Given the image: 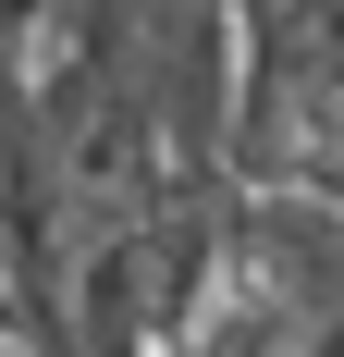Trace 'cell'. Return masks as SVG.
I'll list each match as a JSON object with an SVG mask.
<instances>
[{
    "instance_id": "6da1fadb",
    "label": "cell",
    "mask_w": 344,
    "mask_h": 357,
    "mask_svg": "<svg viewBox=\"0 0 344 357\" xmlns=\"http://www.w3.org/2000/svg\"><path fill=\"white\" fill-rule=\"evenodd\" d=\"M172 357H308V333L283 321L258 284H234V271H221V284H209V308L172 333Z\"/></svg>"
},
{
    "instance_id": "7a4b0ae2",
    "label": "cell",
    "mask_w": 344,
    "mask_h": 357,
    "mask_svg": "<svg viewBox=\"0 0 344 357\" xmlns=\"http://www.w3.org/2000/svg\"><path fill=\"white\" fill-rule=\"evenodd\" d=\"M37 13H49V0H0V37L25 50V37H37Z\"/></svg>"
}]
</instances>
